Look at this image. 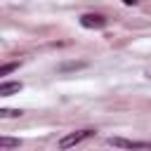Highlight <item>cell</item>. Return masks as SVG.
Returning a JSON list of instances; mask_svg holds the SVG:
<instances>
[{"mask_svg": "<svg viewBox=\"0 0 151 151\" xmlns=\"http://www.w3.org/2000/svg\"><path fill=\"white\" fill-rule=\"evenodd\" d=\"M90 137H94V130H76V132H68L66 137H61L57 146H59L61 151H66V149H73V146L83 144V142L90 139Z\"/></svg>", "mask_w": 151, "mask_h": 151, "instance_id": "6da1fadb", "label": "cell"}, {"mask_svg": "<svg viewBox=\"0 0 151 151\" xmlns=\"http://www.w3.org/2000/svg\"><path fill=\"white\" fill-rule=\"evenodd\" d=\"M106 144L116 146V149H127V151H139V149H149L146 142H134V139H125V137H109Z\"/></svg>", "mask_w": 151, "mask_h": 151, "instance_id": "7a4b0ae2", "label": "cell"}, {"mask_svg": "<svg viewBox=\"0 0 151 151\" xmlns=\"http://www.w3.org/2000/svg\"><path fill=\"white\" fill-rule=\"evenodd\" d=\"M80 26L83 28H104L106 26V19L101 14H83L80 17Z\"/></svg>", "mask_w": 151, "mask_h": 151, "instance_id": "3957f363", "label": "cell"}, {"mask_svg": "<svg viewBox=\"0 0 151 151\" xmlns=\"http://www.w3.org/2000/svg\"><path fill=\"white\" fill-rule=\"evenodd\" d=\"M21 90V83H0V97H9Z\"/></svg>", "mask_w": 151, "mask_h": 151, "instance_id": "277c9868", "label": "cell"}, {"mask_svg": "<svg viewBox=\"0 0 151 151\" xmlns=\"http://www.w3.org/2000/svg\"><path fill=\"white\" fill-rule=\"evenodd\" d=\"M85 61H68V64H61L59 71H76V68H83Z\"/></svg>", "mask_w": 151, "mask_h": 151, "instance_id": "5b68a950", "label": "cell"}, {"mask_svg": "<svg viewBox=\"0 0 151 151\" xmlns=\"http://www.w3.org/2000/svg\"><path fill=\"white\" fill-rule=\"evenodd\" d=\"M24 111L21 109H0V116L2 118H17V116H21Z\"/></svg>", "mask_w": 151, "mask_h": 151, "instance_id": "8992f818", "label": "cell"}, {"mask_svg": "<svg viewBox=\"0 0 151 151\" xmlns=\"http://www.w3.org/2000/svg\"><path fill=\"white\" fill-rule=\"evenodd\" d=\"M19 68V61H12V64H5V66H0V76H9L12 71H17Z\"/></svg>", "mask_w": 151, "mask_h": 151, "instance_id": "52a82bcc", "label": "cell"}, {"mask_svg": "<svg viewBox=\"0 0 151 151\" xmlns=\"http://www.w3.org/2000/svg\"><path fill=\"white\" fill-rule=\"evenodd\" d=\"M19 146V139H9V137H0V149H12Z\"/></svg>", "mask_w": 151, "mask_h": 151, "instance_id": "ba28073f", "label": "cell"}, {"mask_svg": "<svg viewBox=\"0 0 151 151\" xmlns=\"http://www.w3.org/2000/svg\"><path fill=\"white\" fill-rule=\"evenodd\" d=\"M125 5H137V0H123Z\"/></svg>", "mask_w": 151, "mask_h": 151, "instance_id": "9c48e42d", "label": "cell"}, {"mask_svg": "<svg viewBox=\"0 0 151 151\" xmlns=\"http://www.w3.org/2000/svg\"><path fill=\"white\" fill-rule=\"evenodd\" d=\"M146 76H149V78H151V71H149V73H146Z\"/></svg>", "mask_w": 151, "mask_h": 151, "instance_id": "30bf717a", "label": "cell"}]
</instances>
